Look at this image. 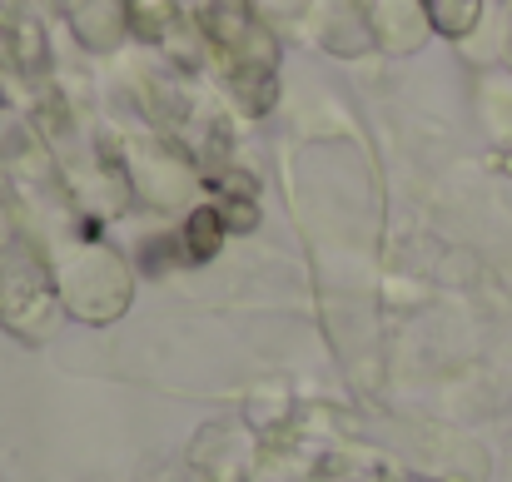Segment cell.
<instances>
[{
	"instance_id": "cell-1",
	"label": "cell",
	"mask_w": 512,
	"mask_h": 482,
	"mask_svg": "<svg viewBox=\"0 0 512 482\" xmlns=\"http://www.w3.org/2000/svg\"><path fill=\"white\" fill-rule=\"evenodd\" d=\"M194 30L214 50V65L224 70V85L234 105L259 120L279 105V35L259 15L254 0H199Z\"/></svg>"
},
{
	"instance_id": "cell-2",
	"label": "cell",
	"mask_w": 512,
	"mask_h": 482,
	"mask_svg": "<svg viewBox=\"0 0 512 482\" xmlns=\"http://www.w3.org/2000/svg\"><path fill=\"white\" fill-rule=\"evenodd\" d=\"M50 269L60 289V309L85 323H115L135 299V269L120 249L100 239V229L75 209L70 229L50 239Z\"/></svg>"
},
{
	"instance_id": "cell-3",
	"label": "cell",
	"mask_w": 512,
	"mask_h": 482,
	"mask_svg": "<svg viewBox=\"0 0 512 482\" xmlns=\"http://www.w3.org/2000/svg\"><path fill=\"white\" fill-rule=\"evenodd\" d=\"M60 289L45 249L35 244L20 204L0 189V328L20 343H45L55 333Z\"/></svg>"
},
{
	"instance_id": "cell-4",
	"label": "cell",
	"mask_w": 512,
	"mask_h": 482,
	"mask_svg": "<svg viewBox=\"0 0 512 482\" xmlns=\"http://www.w3.org/2000/svg\"><path fill=\"white\" fill-rule=\"evenodd\" d=\"M120 160H125V184L130 194H140L155 209H179L204 189V169L199 160L174 140V135H135L120 140Z\"/></svg>"
},
{
	"instance_id": "cell-5",
	"label": "cell",
	"mask_w": 512,
	"mask_h": 482,
	"mask_svg": "<svg viewBox=\"0 0 512 482\" xmlns=\"http://www.w3.org/2000/svg\"><path fill=\"white\" fill-rule=\"evenodd\" d=\"M0 70L35 80V85L50 70V35L40 15H30L20 0H0Z\"/></svg>"
},
{
	"instance_id": "cell-6",
	"label": "cell",
	"mask_w": 512,
	"mask_h": 482,
	"mask_svg": "<svg viewBox=\"0 0 512 482\" xmlns=\"http://www.w3.org/2000/svg\"><path fill=\"white\" fill-rule=\"evenodd\" d=\"M363 15H368V30H373V45L403 55V50H418L423 30H428V15L418 0H363Z\"/></svg>"
},
{
	"instance_id": "cell-7",
	"label": "cell",
	"mask_w": 512,
	"mask_h": 482,
	"mask_svg": "<svg viewBox=\"0 0 512 482\" xmlns=\"http://www.w3.org/2000/svg\"><path fill=\"white\" fill-rule=\"evenodd\" d=\"M319 45L329 55H363L373 45V30H368V15H363V0H324V20H319Z\"/></svg>"
},
{
	"instance_id": "cell-8",
	"label": "cell",
	"mask_w": 512,
	"mask_h": 482,
	"mask_svg": "<svg viewBox=\"0 0 512 482\" xmlns=\"http://www.w3.org/2000/svg\"><path fill=\"white\" fill-rule=\"evenodd\" d=\"M224 239H229L224 214H219L214 204H194V209H189V219H184V229H179L184 259H189V264H204V259H214V254H219V244H224Z\"/></svg>"
},
{
	"instance_id": "cell-9",
	"label": "cell",
	"mask_w": 512,
	"mask_h": 482,
	"mask_svg": "<svg viewBox=\"0 0 512 482\" xmlns=\"http://www.w3.org/2000/svg\"><path fill=\"white\" fill-rule=\"evenodd\" d=\"M125 25L145 45H165L179 30V0H125Z\"/></svg>"
},
{
	"instance_id": "cell-10",
	"label": "cell",
	"mask_w": 512,
	"mask_h": 482,
	"mask_svg": "<svg viewBox=\"0 0 512 482\" xmlns=\"http://www.w3.org/2000/svg\"><path fill=\"white\" fill-rule=\"evenodd\" d=\"M423 10L443 35H468L478 20V0H423Z\"/></svg>"
},
{
	"instance_id": "cell-11",
	"label": "cell",
	"mask_w": 512,
	"mask_h": 482,
	"mask_svg": "<svg viewBox=\"0 0 512 482\" xmlns=\"http://www.w3.org/2000/svg\"><path fill=\"white\" fill-rule=\"evenodd\" d=\"M259 10H269V15H304L309 10V0H254Z\"/></svg>"
},
{
	"instance_id": "cell-12",
	"label": "cell",
	"mask_w": 512,
	"mask_h": 482,
	"mask_svg": "<svg viewBox=\"0 0 512 482\" xmlns=\"http://www.w3.org/2000/svg\"><path fill=\"white\" fill-rule=\"evenodd\" d=\"M0 125H5V115H0Z\"/></svg>"
}]
</instances>
